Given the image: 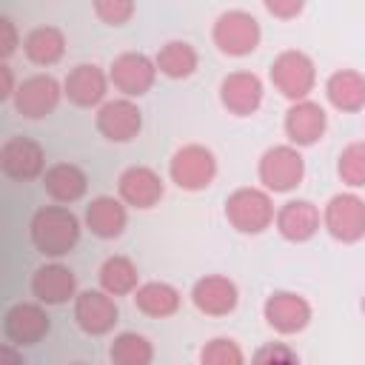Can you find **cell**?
<instances>
[{
    "label": "cell",
    "instance_id": "obj_1",
    "mask_svg": "<svg viewBox=\"0 0 365 365\" xmlns=\"http://www.w3.org/2000/svg\"><path fill=\"white\" fill-rule=\"evenodd\" d=\"M29 234L43 257H66L80 240V220L66 205H46L34 211Z\"/></svg>",
    "mask_w": 365,
    "mask_h": 365
},
{
    "label": "cell",
    "instance_id": "obj_2",
    "mask_svg": "<svg viewBox=\"0 0 365 365\" xmlns=\"http://www.w3.org/2000/svg\"><path fill=\"white\" fill-rule=\"evenodd\" d=\"M277 211L271 202L268 188H237L225 200V220L240 231V234H262L274 222Z\"/></svg>",
    "mask_w": 365,
    "mask_h": 365
},
{
    "label": "cell",
    "instance_id": "obj_3",
    "mask_svg": "<svg viewBox=\"0 0 365 365\" xmlns=\"http://www.w3.org/2000/svg\"><path fill=\"white\" fill-rule=\"evenodd\" d=\"M211 37H214V46L228 54V57H245L251 54L257 46H259V23L254 14L242 11V9H231V11H222L217 20H214V29H211Z\"/></svg>",
    "mask_w": 365,
    "mask_h": 365
},
{
    "label": "cell",
    "instance_id": "obj_4",
    "mask_svg": "<svg viewBox=\"0 0 365 365\" xmlns=\"http://www.w3.org/2000/svg\"><path fill=\"white\" fill-rule=\"evenodd\" d=\"M271 83L291 103L294 100H305L314 91L317 66H314V60L305 51L288 48V51H282V54L274 57V63H271Z\"/></svg>",
    "mask_w": 365,
    "mask_h": 365
},
{
    "label": "cell",
    "instance_id": "obj_5",
    "mask_svg": "<svg viewBox=\"0 0 365 365\" xmlns=\"http://www.w3.org/2000/svg\"><path fill=\"white\" fill-rule=\"evenodd\" d=\"M168 174H171V182L180 185L182 191H202L217 177V160L211 148L200 143H188L171 154Z\"/></svg>",
    "mask_w": 365,
    "mask_h": 365
},
{
    "label": "cell",
    "instance_id": "obj_6",
    "mask_svg": "<svg viewBox=\"0 0 365 365\" xmlns=\"http://www.w3.org/2000/svg\"><path fill=\"white\" fill-rule=\"evenodd\" d=\"M302 177H305V160L297 151V145H274L259 157V182L274 194H285L297 188Z\"/></svg>",
    "mask_w": 365,
    "mask_h": 365
},
{
    "label": "cell",
    "instance_id": "obj_7",
    "mask_svg": "<svg viewBox=\"0 0 365 365\" xmlns=\"http://www.w3.org/2000/svg\"><path fill=\"white\" fill-rule=\"evenodd\" d=\"M157 60H151L143 51H123L111 60L108 80L123 97H143L151 91L157 80Z\"/></svg>",
    "mask_w": 365,
    "mask_h": 365
},
{
    "label": "cell",
    "instance_id": "obj_8",
    "mask_svg": "<svg viewBox=\"0 0 365 365\" xmlns=\"http://www.w3.org/2000/svg\"><path fill=\"white\" fill-rule=\"evenodd\" d=\"M325 231L339 242H356L365 237V200L345 191L334 194L322 211Z\"/></svg>",
    "mask_w": 365,
    "mask_h": 365
},
{
    "label": "cell",
    "instance_id": "obj_9",
    "mask_svg": "<svg viewBox=\"0 0 365 365\" xmlns=\"http://www.w3.org/2000/svg\"><path fill=\"white\" fill-rule=\"evenodd\" d=\"M60 97H63V86L51 74H31L17 86L11 103L20 117L43 120L60 106Z\"/></svg>",
    "mask_w": 365,
    "mask_h": 365
},
{
    "label": "cell",
    "instance_id": "obj_10",
    "mask_svg": "<svg viewBox=\"0 0 365 365\" xmlns=\"http://www.w3.org/2000/svg\"><path fill=\"white\" fill-rule=\"evenodd\" d=\"M97 131L111 140V143H128L140 134L143 128V111L131 97H117V100H106L97 108Z\"/></svg>",
    "mask_w": 365,
    "mask_h": 365
},
{
    "label": "cell",
    "instance_id": "obj_11",
    "mask_svg": "<svg viewBox=\"0 0 365 365\" xmlns=\"http://www.w3.org/2000/svg\"><path fill=\"white\" fill-rule=\"evenodd\" d=\"M120 319L117 302L108 291H80L74 297V322L80 325L83 334L88 336H103L108 334Z\"/></svg>",
    "mask_w": 365,
    "mask_h": 365
},
{
    "label": "cell",
    "instance_id": "obj_12",
    "mask_svg": "<svg viewBox=\"0 0 365 365\" xmlns=\"http://www.w3.org/2000/svg\"><path fill=\"white\" fill-rule=\"evenodd\" d=\"M262 314L277 334H299L311 322V302L294 291H274L265 299Z\"/></svg>",
    "mask_w": 365,
    "mask_h": 365
},
{
    "label": "cell",
    "instance_id": "obj_13",
    "mask_svg": "<svg viewBox=\"0 0 365 365\" xmlns=\"http://www.w3.org/2000/svg\"><path fill=\"white\" fill-rule=\"evenodd\" d=\"M51 322H48V314L43 305L37 302H17L6 311L3 317V334L9 342L14 345H37L46 334H48Z\"/></svg>",
    "mask_w": 365,
    "mask_h": 365
},
{
    "label": "cell",
    "instance_id": "obj_14",
    "mask_svg": "<svg viewBox=\"0 0 365 365\" xmlns=\"http://www.w3.org/2000/svg\"><path fill=\"white\" fill-rule=\"evenodd\" d=\"M220 103L237 117H248L262 106V80L254 71H231L220 83Z\"/></svg>",
    "mask_w": 365,
    "mask_h": 365
},
{
    "label": "cell",
    "instance_id": "obj_15",
    "mask_svg": "<svg viewBox=\"0 0 365 365\" xmlns=\"http://www.w3.org/2000/svg\"><path fill=\"white\" fill-rule=\"evenodd\" d=\"M46 154L31 137H9L0 148V168L11 180H34L43 174Z\"/></svg>",
    "mask_w": 365,
    "mask_h": 365
},
{
    "label": "cell",
    "instance_id": "obj_16",
    "mask_svg": "<svg viewBox=\"0 0 365 365\" xmlns=\"http://www.w3.org/2000/svg\"><path fill=\"white\" fill-rule=\"evenodd\" d=\"M117 191H120V200L131 208H154L160 200H163V180L154 168L148 165H131L120 174L117 180Z\"/></svg>",
    "mask_w": 365,
    "mask_h": 365
},
{
    "label": "cell",
    "instance_id": "obj_17",
    "mask_svg": "<svg viewBox=\"0 0 365 365\" xmlns=\"http://www.w3.org/2000/svg\"><path fill=\"white\" fill-rule=\"evenodd\" d=\"M328 128L325 108L314 100H294L291 108L285 111V137L291 145H314Z\"/></svg>",
    "mask_w": 365,
    "mask_h": 365
},
{
    "label": "cell",
    "instance_id": "obj_18",
    "mask_svg": "<svg viewBox=\"0 0 365 365\" xmlns=\"http://www.w3.org/2000/svg\"><path fill=\"white\" fill-rule=\"evenodd\" d=\"M108 74L100 68V66H94V63H80V66H74L68 74H66V80H63V94L74 103V106H80V108H91V106H100L103 103V97H106V91H108Z\"/></svg>",
    "mask_w": 365,
    "mask_h": 365
},
{
    "label": "cell",
    "instance_id": "obj_19",
    "mask_svg": "<svg viewBox=\"0 0 365 365\" xmlns=\"http://www.w3.org/2000/svg\"><path fill=\"white\" fill-rule=\"evenodd\" d=\"M237 299H240L237 285L228 277H222V274H208V277L197 279L194 288H191V302L205 317H225V314H231L237 308Z\"/></svg>",
    "mask_w": 365,
    "mask_h": 365
},
{
    "label": "cell",
    "instance_id": "obj_20",
    "mask_svg": "<svg viewBox=\"0 0 365 365\" xmlns=\"http://www.w3.org/2000/svg\"><path fill=\"white\" fill-rule=\"evenodd\" d=\"M31 294L37 297V302L63 305L77 297V277L71 268H66L60 262H46L31 277Z\"/></svg>",
    "mask_w": 365,
    "mask_h": 365
},
{
    "label": "cell",
    "instance_id": "obj_21",
    "mask_svg": "<svg viewBox=\"0 0 365 365\" xmlns=\"http://www.w3.org/2000/svg\"><path fill=\"white\" fill-rule=\"evenodd\" d=\"M274 222L288 242H308L319 231V208L308 200H288L277 211Z\"/></svg>",
    "mask_w": 365,
    "mask_h": 365
},
{
    "label": "cell",
    "instance_id": "obj_22",
    "mask_svg": "<svg viewBox=\"0 0 365 365\" xmlns=\"http://www.w3.org/2000/svg\"><path fill=\"white\" fill-rule=\"evenodd\" d=\"M125 222H128V211H125V202L117 200V197H94L86 208V228L100 237V240H114L125 231Z\"/></svg>",
    "mask_w": 365,
    "mask_h": 365
},
{
    "label": "cell",
    "instance_id": "obj_23",
    "mask_svg": "<svg viewBox=\"0 0 365 365\" xmlns=\"http://www.w3.org/2000/svg\"><path fill=\"white\" fill-rule=\"evenodd\" d=\"M43 188H46V194H48L54 202L68 205V202H77V200L86 194L88 177H86V171H83L80 165H74V163H54V165H48V168L43 171Z\"/></svg>",
    "mask_w": 365,
    "mask_h": 365
},
{
    "label": "cell",
    "instance_id": "obj_24",
    "mask_svg": "<svg viewBox=\"0 0 365 365\" xmlns=\"http://www.w3.org/2000/svg\"><path fill=\"white\" fill-rule=\"evenodd\" d=\"M325 97L339 111H359L365 108V74L354 68H339L325 83Z\"/></svg>",
    "mask_w": 365,
    "mask_h": 365
},
{
    "label": "cell",
    "instance_id": "obj_25",
    "mask_svg": "<svg viewBox=\"0 0 365 365\" xmlns=\"http://www.w3.org/2000/svg\"><path fill=\"white\" fill-rule=\"evenodd\" d=\"M23 51L34 66H54L66 54V34L57 26H37L26 34Z\"/></svg>",
    "mask_w": 365,
    "mask_h": 365
},
{
    "label": "cell",
    "instance_id": "obj_26",
    "mask_svg": "<svg viewBox=\"0 0 365 365\" xmlns=\"http://www.w3.org/2000/svg\"><path fill=\"white\" fill-rule=\"evenodd\" d=\"M134 305L137 311H143L145 317H154V319H163V317H171L177 314L180 308V291L168 282H143L137 285L134 291Z\"/></svg>",
    "mask_w": 365,
    "mask_h": 365
},
{
    "label": "cell",
    "instance_id": "obj_27",
    "mask_svg": "<svg viewBox=\"0 0 365 365\" xmlns=\"http://www.w3.org/2000/svg\"><path fill=\"white\" fill-rule=\"evenodd\" d=\"M97 277H100V288L108 291L111 297L134 294L137 285H140V271H137V265H134L128 257H123V254L108 257V259L100 265Z\"/></svg>",
    "mask_w": 365,
    "mask_h": 365
},
{
    "label": "cell",
    "instance_id": "obj_28",
    "mask_svg": "<svg viewBox=\"0 0 365 365\" xmlns=\"http://www.w3.org/2000/svg\"><path fill=\"white\" fill-rule=\"evenodd\" d=\"M157 68L160 74L171 77V80H185L197 71V48L185 40H168L165 46H160L157 51Z\"/></svg>",
    "mask_w": 365,
    "mask_h": 365
},
{
    "label": "cell",
    "instance_id": "obj_29",
    "mask_svg": "<svg viewBox=\"0 0 365 365\" xmlns=\"http://www.w3.org/2000/svg\"><path fill=\"white\" fill-rule=\"evenodd\" d=\"M108 356H111L114 365H148L154 359V348L143 334L123 331V334L114 336V342L108 348Z\"/></svg>",
    "mask_w": 365,
    "mask_h": 365
},
{
    "label": "cell",
    "instance_id": "obj_30",
    "mask_svg": "<svg viewBox=\"0 0 365 365\" xmlns=\"http://www.w3.org/2000/svg\"><path fill=\"white\" fill-rule=\"evenodd\" d=\"M336 174L345 185L365 188V140L351 143V145L342 148L339 163H336Z\"/></svg>",
    "mask_w": 365,
    "mask_h": 365
},
{
    "label": "cell",
    "instance_id": "obj_31",
    "mask_svg": "<svg viewBox=\"0 0 365 365\" xmlns=\"http://www.w3.org/2000/svg\"><path fill=\"white\" fill-rule=\"evenodd\" d=\"M200 362L202 365H242L245 356L240 351V345L228 336H217L211 339L202 351H200Z\"/></svg>",
    "mask_w": 365,
    "mask_h": 365
},
{
    "label": "cell",
    "instance_id": "obj_32",
    "mask_svg": "<svg viewBox=\"0 0 365 365\" xmlns=\"http://www.w3.org/2000/svg\"><path fill=\"white\" fill-rule=\"evenodd\" d=\"M94 14L106 26H125L134 17V0H91Z\"/></svg>",
    "mask_w": 365,
    "mask_h": 365
},
{
    "label": "cell",
    "instance_id": "obj_33",
    "mask_svg": "<svg viewBox=\"0 0 365 365\" xmlns=\"http://www.w3.org/2000/svg\"><path fill=\"white\" fill-rule=\"evenodd\" d=\"M262 3H265L268 14H274L279 20H291L305 9V0H262Z\"/></svg>",
    "mask_w": 365,
    "mask_h": 365
},
{
    "label": "cell",
    "instance_id": "obj_34",
    "mask_svg": "<svg viewBox=\"0 0 365 365\" xmlns=\"http://www.w3.org/2000/svg\"><path fill=\"white\" fill-rule=\"evenodd\" d=\"M254 359H257V362H297V354H294L291 348H285L282 342H277V345L259 348V351L254 354Z\"/></svg>",
    "mask_w": 365,
    "mask_h": 365
},
{
    "label": "cell",
    "instance_id": "obj_35",
    "mask_svg": "<svg viewBox=\"0 0 365 365\" xmlns=\"http://www.w3.org/2000/svg\"><path fill=\"white\" fill-rule=\"evenodd\" d=\"M0 29H3V57H9L14 48H17V31H14V23L9 20V17H3L0 20Z\"/></svg>",
    "mask_w": 365,
    "mask_h": 365
},
{
    "label": "cell",
    "instance_id": "obj_36",
    "mask_svg": "<svg viewBox=\"0 0 365 365\" xmlns=\"http://www.w3.org/2000/svg\"><path fill=\"white\" fill-rule=\"evenodd\" d=\"M0 74H3V91H0V94H3V100H11V97H14V91H17V88H14V83H11V68L3 63V66H0Z\"/></svg>",
    "mask_w": 365,
    "mask_h": 365
},
{
    "label": "cell",
    "instance_id": "obj_37",
    "mask_svg": "<svg viewBox=\"0 0 365 365\" xmlns=\"http://www.w3.org/2000/svg\"><path fill=\"white\" fill-rule=\"evenodd\" d=\"M362 314H365V297H362Z\"/></svg>",
    "mask_w": 365,
    "mask_h": 365
}]
</instances>
